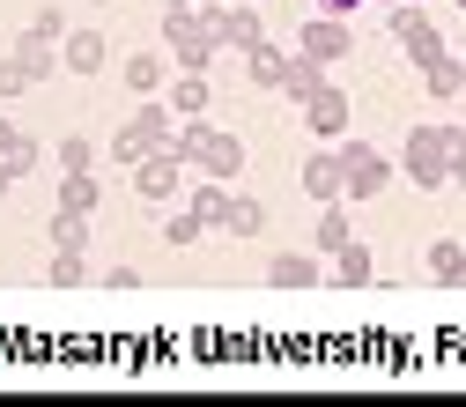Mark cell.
<instances>
[{
  "label": "cell",
  "mask_w": 466,
  "mask_h": 407,
  "mask_svg": "<svg viewBox=\"0 0 466 407\" xmlns=\"http://www.w3.org/2000/svg\"><path fill=\"white\" fill-rule=\"evenodd\" d=\"M15 141H23V134H15V119H0V156H8Z\"/></svg>",
  "instance_id": "obj_36"
},
{
  "label": "cell",
  "mask_w": 466,
  "mask_h": 407,
  "mask_svg": "<svg viewBox=\"0 0 466 407\" xmlns=\"http://www.w3.org/2000/svg\"><path fill=\"white\" fill-rule=\"evenodd\" d=\"M348 238H356V222H348V200H319V222H311V252H340Z\"/></svg>",
  "instance_id": "obj_18"
},
{
  "label": "cell",
  "mask_w": 466,
  "mask_h": 407,
  "mask_svg": "<svg viewBox=\"0 0 466 407\" xmlns=\"http://www.w3.org/2000/svg\"><path fill=\"white\" fill-rule=\"evenodd\" d=\"M186 208H193L208 229H229V208H238V193H229L222 178H208V186H193V200H186Z\"/></svg>",
  "instance_id": "obj_22"
},
{
  "label": "cell",
  "mask_w": 466,
  "mask_h": 407,
  "mask_svg": "<svg viewBox=\"0 0 466 407\" xmlns=\"http://www.w3.org/2000/svg\"><path fill=\"white\" fill-rule=\"evenodd\" d=\"M200 238H208V222H200L193 208H186V215H170V222H163V245H178V252H186V245H200Z\"/></svg>",
  "instance_id": "obj_30"
},
{
  "label": "cell",
  "mask_w": 466,
  "mask_h": 407,
  "mask_svg": "<svg viewBox=\"0 0 466 407\" xmlns=\"http://www.w3.org/2000/svg\"><path fill=\"white\" fill-rule=\"evenodd\" d=\"M385 30L400 37V52H407L415 67H430V60H444V52H451V37H444L422 8H407V0H392V8H385Z\"/></svg>",
  "instance_id": "obj_5"
},
{
  "label": "cell",
  "mask_w": 466,
  "mask_h": 407,
  "mask_svg": "<svg viewBox=\"0 0 466 407\" xmlns=\"http://www.w3.org/2000/svg\"><path fill=\"white\" fill-rule=\"evenodd\" d=\"M297 52H311V60H326V67H340L348 52H356V30H348V15H311L304 30H297Z\"/></svg>",
  "instance_id": "obj_7"
},
{
  "label": "cell",
  "mask_w": 466,
  "mask_h": 407,
  "mask_svg": "<svg viewBox=\"0 0 466 407\" xmlns=\"http://www.w3.org/2000/svg\"><path fill=\"white\" fill-rule=\"evenodd\" d=\"M385 186H392V156L348 134V141H340V200H348V208H363V200H378Z\"/></svg>",
  "instance_id": "obj_4"
},
{
  "label": "cell",
  "mask_w": 466,
  "mask_h": 407,
  "mask_svg": "<svg viewBox=\"0 0 466 407\" xmlns=\"http://www.w3.org/2000/svg\"><path fill=\"white\" fill-rule=\"evenodd\" d=\"M215 37H222V52H252V45H267V23H259V8L252 0H215Z\"/></svg>",
  "instance_id": "obj_8"
},
{
  "label": "cell",
  "mask_w": 466,
  "mask_h": 407,
  "mask_svg": "<svg viewBox=\"0 0 466 407\" xmlns=\"http://www.w3.org/2000/svg\"><path fill=\"white\" fill-rule=\"evenodd\" d=\"M15 52H23V60L37 67V82H52V75H60V67H67V60H60V45H45L37 30H23V37H15Z\"/></svg>",
  "instance_id": "obj_26"
},
{
  "label": "cell",
  "mask_w": 466,
  "mask_h": 407,
  "mask_svg": "<svg viewBox=\"0 0 466 407\" xmlns=\"http://www.w3.org/2000/svg\"><path fill=\"white\" fill-rule=\"evenodd\" d=\"M178 148L200 178H222V186H238V170H245V141L229 134V127H215V119H178Z\"/></svg>",
  "instance_id": "obj_1"
},
{
  "label": "cell",
  "mask_w": 466,
  "mask_h": 407,
  "mask_svg": "<svg viewBox=\"0 0 466 407\" xmlns=\"http://www.w3.org/2000/svg\"><path fill=\"white\" fill-rule=\"evenodd\" d=\"M451 8H459V0H451Z\"/></svg>",
  "instance_id": "obj_43"
},
{
  "label": "cell",
  "mask_w": 466,
  "mask_h": 407,
  "mask_svg": "<svg viewBox=\"0 0 466 407\" xmlns=\"http://www.w3.org/2000/svg\"><path fill=\"white\" fill-rule=\"evenodd\" d=\"M289 60H297V52H281L274 37H267V45H252V52H245V75H252V89H259V97H281Z\"/></svg>",
  "instance_id": "obj_15"
},
{
  "label": "cell",
  "mask_w": 466,
  "mask_h": 407,
  "mask_svg": "<svg viewBox=\"0 0 466 407\" xmlns=\"http://www.w3.org/2000/svg\"><path fill=\"white\" fill-rule=\"evenodd\" d=\"M400 178L422 186V193H444V186H451V127H437V119L407 127V141H400Z\"/></svg>",
  "instance_id": "obj_3"
},
{
  "label": "cell",
  "mask_w": 466,
  "mask_h": 407,
  "mask_svg": "<svg viewBox=\"0 0 466 407\" xmlns=\"http://www.w3.org/2000/svg\"><path fill=\"white\" fill-rule=\"evenodd\" d=\"M459 8H466V0H459Z\"/></svg>",
  "instance_id": "obj_42"
},
{
  "label": "cell",
  "mask_w": 466,
  "mask_h": 407,
  "mask_svg": "<svg viewBox=\"0 0 466 407\" xmlns=\"http://www.w3.org/2000/svg\"><path fill=\"white\" fill-rule=\"evenodd\" d=\"M459 60H466V52H459Z\"/></svg>",
  "instance_id": "obj_41"
},
{
  "label": "cell",
  "mask_w": 466,
  "mask_h": 407,
  "mask_svg": "<svg viewBox=\"0 0 466 407\" xmlns=\"http://www.w3.org/2000/svg\"><path fill=\"white\" fill-rule=\"evenodd\" d=\"M127 127H134L148 148H170V141H178V111H170L163 97H141V104L127 111Z\"/></svg>",
  "instance_id": "obj_12"
},
{
  "label": "cell",
  "mask_w": 466,
  "mask_h": 407,
  "mask_svg": "<svg viewBox=\"0 0 466 407\" xmlns=\"http://www.w3.org/2000/svg\"><path fill=\"white\" fill-rule=\"evenodd\" d=\"M304 127H311V141H348V134H356V104L326 82V89L304 104Z\"/></svg>",
  "instance_id": "obj_9"
},
{
  "label": "cell",
  "mask_w": 466,
  "mask_h": 407,
  "mask_svg": "<svg viewBox=\"0 0 466 407\" xmlns=\"http://www.w3.org/2000/svg\"><path fill=\"white\" fill-rule=\"evenodd\" d=\"M134 193H141V208H170V200L186 193V156H178V148L141 156V163H134Z\"/></svg>",
  "instance_id": "obj_6"
},
{
  "label": "cell",
  "mask_w": 466,
  "mask_h": 407,
  "mask_svg": "<svg viewBox=\"0 0 466 407\" xmlns=\"http://www.w3.org/2000/svg\"><path fill=\"white\" fill-rule=\"evenodd\" d=\"M422 267H430V281H444V289H466V245H459V238H430Z\"/></svg>",
  "instance_id": "obj_20"
},
{
  "label": "cell",
  "mask_w": 466,
  "mask_h": 407,
  "mask_svg": "<svg viewBox=\"0 0 466 407\" xmlns=\"http://www.w3.org/2000/svg\"><path fill=\"white\" fill-rule=\"evenodd\" d=\"M60 208L104 215V178H96V170H60Z\"/></svg>",
  "instance_id": "obj_21"
},
{
  "label": "cell",
  "mask_w": 466,
  "mask_h": 407,
  "mask_svg": "<svg viewBox=\"0 0 466 407\" xmlns=\"http://www.w3.org/2000/svg\"><path fill=\"white\" fill-rule=\"evenodd\" d=\"M163 52H170L178 67H193V75L215 67L222 37H215V15L200 8V0H186V8H163Z\"/></svg>",
  "instance_id": "obj_2"
},
{
  "label": "cell",
  "mask_w": 466,
  "mask_h": 407,
  "mask_svg": "<svg viewBox=\"0 0 466 407\" xmlns=\"http://www.w3.org/2000/svg\"><path fill=\"white\" fill-rule=\"evenodd\" d=\"M163 104L178 111V119H208L215 82H208V75H193V67H178V75H170V89H163Z\"/></svg>",
  "instance_id": "obj_13"
},
{
  "label": "cell",
  "mask_w": 466,
  "mask_h": 407,
  "mask_svg": "<svg viewBox=\"0 0 466 407\" xmlns=\"http://www.w3.org/2000/svg\"><path fill=\"white\" fill-rule=\"evenodd\" d=\"M170 75H178V60H170V52H134V60L119 67L127 97H163V89H170Z\"/></svg>",
  "instance_id": "obj_11"
},
{
  "label": "cell",
  "mask_w": 466,
  "mask_h": 407,
  "mask_svg": "<svg viewBox=\"0 0 466 407\" xmlns=\"http://www.w3.org/2000/svg\"><path fill=\"white\" fill-rule=\"evenodd\" d=\"M267 200H252V193H238V208H229V238H267Z\"/></svg>",
  "instance_id": "obj_27"
},
{
  "label": "cell",
  "mask_w": 466,
  "mask_h": 407,
  "mask_svg": "<svg viewBox=\"0 0 466 407\" xmlns=\"http://www.w3.org/2000/svg\"><path fill=\"white\" fill-rule=\"evenodd\" d=\"M326 281H333V289H370V281H378V259H370V245H356V238H348V245L333 252Z\"/></svg>",
  "instance_id": "obj_16"
},
{
  "label": "cell",
  "mask_w": 466,
  "mask_h": 407,
  "mask_svg": "<svg viewBox=\"0 0 466 407\" xmlns=\"http://www.w3.org/2000/svg\"><path fill=\"white\" fill-rule=\"evenodd\" d=\"M163 8H186V0H163Z\"/></svg>",
  "instance_id": "obj_38"
},
{
  "label": "cell",
  "mask_w": 466,
  "mask_h": 407,
  "mask_svg": "<svg viewBox=\"0 0 466 407\" xmlns=\"http://www.w3.org/2000/svg\"><path fill=\"white\" fill-rule=\"evenodd\" d=\"M326 82H333V75H326V60H311V52H297V60H289V75H281V97H289V104L304 111V104H311V97H319Z\"/></svg>",
  "instance_id": "obj_19"
},
{
  "label": "cell",
  "mask_w": 466,
  "mask_h": 407,
  "mask_svg": "<svg viewBox=\"0 0 466 407\" xmlns=\"http://www.w3.org/2000/svg\"><path fill=\"white\" fill-rule=\"evenodd\" d=\"M326 15H356V8H370V0H319Z\"/></svg>",
  "instance_id": "obj_35"
},
{
  "label": "cell",
  "mask_w": 466,
  "mask_h": 407,
  "mask_svg": "<svg viewBox=\"0 0 466 407\" xmlns=\"http://www.w3.org/2000/svg\"><path fill=\"white\" fill-rule=\"evenodd\" d=\"M370 8H392V0H370Z\"/></svg>",
  "instance_id": "obj_40"
},
{
  "label": "cell",
  "mask_w": 466,
  "mask_h": 407,
  "mask_svg": "<svg viewBox=\"0 0 466 407\" xmlns=\"http://www.w3.org/2000/svg\"><path fill=\"white\" fill-rule=\"evenodd\" d=\"M89 222H96V215L60 208V215H52V252H89Z\"/></svg>",
  "instance_id": "obj_24"
},
{
  "label": "cell",
  "mask_w": 466,
  "mask_h": 407,
  "mask_svg": "<svg viewBox=\"0 0 466 407\" xmlns=\"http://www.w3.org/2000/svg\"><path fill=\"white\" fill-rule=\"evenodd\" d=\"M60 60H67V75L96 82V75L111 67V37H104V30H67V37H60Z\"/></svg>",
  "instance_id": "obj_10"
},
{
  "label": "cell",
  "mask_w": 466,
  "mask_h": 407,
  "mask_svg": "<svg viewBox=\"0 0 466 407\" xmlns=\"http://www.w3.org/2000/svg\"><path fill=\"white\" fill-rule=\"evenodd\" d=\"M104 289H119V297H134V289H141V274H134V267H111V274H104Z\"/></svg>",
  "instance_id": "obj_34"
},
{
  "label": "cell",
  "mask_w": 466,
  "mask_h": 407,
  "mask_svg": "<svg viewBox=\"0 0 466 407\" xmlns=\"http://www.w3.org/2000/svg\"><path fill=\"white\" fill-rule=\"evenodd\" d=\"M30 89H37V67L23 60V52H8V60H0V97L15 104V97H30Z\"/></svg>",
  "instance_id": "obj_29"
},
{
  "label": "cell",
  "mask_w": 466,
  "mask_h": 407,
  "mask_svg": "<svg viewBox=\"0 0 466 407\" xmlns=\"http://www.w3.org/2000/svg\"><path fill=\"white\" fill-rule=\"evenodd\" d=\"M45 281H52V289H89V281H96V274H89V252H52Z\"/></svg>",
  "instance_id": "obj_25"
},
{
  "label": "cell",
  "mask_w": 466,
  "mask_h": 407,
  "mask_svg": "<svg viewBox=\"0 0 466 407\" xmlns=\"http://www.w3.org/2000/svg\"><path fill=\"white\" fill-rule=\"evenodd\" d=\"M267 281H274V289H319L326 267H319V252H274V259H267Z\"/></svg>",
  "instance_id": "obj_17"
},
{
  "label": "cell",
  "mask_w": 466,
  "mask_h": 407,
  "mask_svg": "<svg viewBox=\"0 0 466 407\" xmlns=\"http://www.w3.org/2000/svg\"><path fill=\"white\" fill-rule=\"evenodd\" d=\"M141 156H156V148H148V141H141L134 127H119V134H111V163H127V170H134Z\"/></svg>",
  "instance_id": "obj_31"
},
{
  "label": "cell",
  "mask_w": 466,
  "mask_h": 407,
  "mask_svg": "<svg viewBox=\"0 0 466 407\" xmlns=\"http://www.w3.org/2000/svg\"><path fill=\"white\" fill-rule=\"evenodd\" d=\"M30 30H37L45 45H60V37L75 30V23H67V8H52V0H45V8H37V23H30Z\"/></svg>",
  "instance_id": "obj_32"
},
{
  "label": "cell",
  "mask_w": 466,
  "mask_h": 407,
  "mask_svg": "<svg viewBox=\"0 0 466 407\" xmlns=\"http://www.w3.org/2000/svg\"><path fill=\"white\" fill-rule=\"evenodd\" d=\"M15 193V170H8V156H0V200H8Z\"/></svg>",
  "instance_id": "obj_37"
},
{
  "label": "cell",
  "mask_w": 466,
  "mask_h": 407,
  "mask_svg": "<svg viewBox=\"0 0 466 407\" xmlns=\"http://www.w3.org/2000/svg\"><path fill=\"white\" fill-rule=\"evenodd\" d=\"M8 170H15V178H30V170H37V141H30V134L8 148Z\"/></svg>",
  "instance_id": "obj_33"
},
{
  "label": "cell",
  "mask_w": 466,
  "mask_h": 407,
  "mask_svg": "<svg viewBox=\"0 0 466 407\" xmlns=\"http://www.w3.org/2000/svg\"><path fill=\"white\" fill-rule=\"evenodd\" d=\"M422 89H430V97H444V104H451V97H466V60H459V52L430 60V67H422Z\"/></svg>",
  "instance_id": "obj_23"
},
{
  "label": "cell",
  "mask_w": 466,
  "mask_h": 407,
  "mask_svg": "<svg viewBox=\"0 0 466 407\" xmlns=\"http://www.w3.org/2000/svg\"><path fill=\"white\" fill-rule=\"evenodd\" d=\"M311 200H340V141H319V156H304V178Z\"/></svg>",
  "instance_id": "obj_14"
},
{
  "label": "cell",
  "mask_w": 466,
  "mask_h": 407,
  "mask_svg": "<svg viewBox=\"0 0 466 407\" xmlns=\"http://www.w3.org/2000/svg\"><path fill=\"white\" fill-rule=\"evenodd\" d=\"M89 8H111V0H89Z\"/></svg>",
  "instance_id": "obj_39"
},
{
  "label": "cell",
  "mask_w": 466,
  "mask_h": 407,
  "mask_svg": "<svg viewBox=\"0 0 466 407\" xmlns=\"http://www.w3.org/2000/svg\"><path fill=\"white\" fill-rule=\"evenodd\" d=\"M52 163H60V170H96V141L89 134H60V141H52Z\"/></svg>",
  "instance_id": "obj_28"
}]
</instances>
